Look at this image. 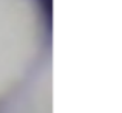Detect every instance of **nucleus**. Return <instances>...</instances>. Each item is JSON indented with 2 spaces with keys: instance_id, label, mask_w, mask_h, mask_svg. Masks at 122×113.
Returning <instances> with one entry per match:
<instances>
[{
  "instance_id": "f257e3e1",
  "label": "nucleus",
  "mask_w": 122,
  "mask_h": 113,
  "mask_svg": "<svg viewBox=\"0 0 122 113\" xmlns=\"http://www.w3.org/2000/svg\"><path fill=\"white\" fill-rule=\"evenodd\" d=\"M39 0H0V104L46 64Z\"/></svg>"
},
{
  "instance_id": "f03ea898",
  "label": "nucleus",
  "mask_w": 122,
  "mask_h": 113,
  "mask_svg": "<svg viewBox=\"0 0 122 113\" xmlns=\"http://www.w3.org/2000/svg\"><path fill=\"white\" fill-rule=\"evenodd\" d=\"M50 112V71L46 64L0 104V113Z\"/></svg>"
}]
</instances>
